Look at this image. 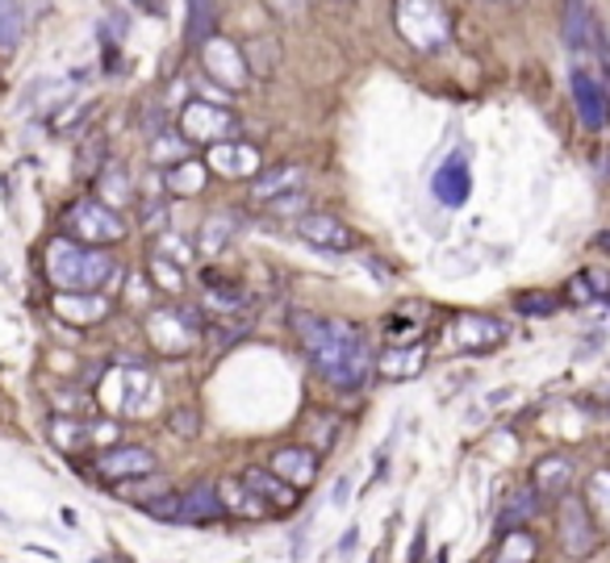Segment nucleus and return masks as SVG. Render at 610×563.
Here are the masks:
<instances>
[{"label":"nucleus","instance_id":"obj_1","mask_svg":"<svg viewBox=\"0 0 610 563\" xmlns=\"http://www.w3.org/2000/svg\"><path fill=\"white\" fill-rule=\"evenodd\" d=\"M293 330L314 372L331 389L339 393L364 389V380L372 375V342L360 325L343 322V318H322V313H293Z\"/></svg>","mask_w":610,"mask_h":563},{"label":"nucleus","instance_id":"obj_2","mask_svg":"<svg viewBox=\"0 0 610 563\" xmlns=\"http://www.w3.org/2000/svg\"><path fill=\"white\" fill-rule=\"evenodd\" d=\"M42 263H47V280L59 292H113L122 280V268L101 247H84L68 234L47 242Z\"/></svg>","mask_w":610,"mask_h":563},{"label":"nucleus","instance_id":"obj_3","mask_svg":"<svg viewBox=\"0 0 610 563\" xmlns=\"http://www.w3.org/2000/svg\"><path fill=\"white\" fill-rule=\"evenodd\" d=\"M393 21H398L401 38L414 51L436 54L448 47V13L439 9V0H398L393 4Z\"/></svg>","mask_w":610,"mask_h":563},{"label":"nucleus","instance_id":"obj_4","mask_svg":"<svg viewBox=\"0 0 610 563\" xmlns=\"http://www.w3.org/2000/svg\"><path fill=\"white\" fill-rule=\"evenodd\" d=\"M63 225H68V239L84 242V247H109V242L126 239V222L101 201H76Z\"/></svg>","mask_w":610,"mask_h":563},{"label":"nucleus","instance_id":"obj_5","mask_svg":"<svg viewBox=\"0 0 610 563\" xmlns=\"http://www.w3.org/2000/svg\"><path fill=\"white\" fill-rule=\"evenodd\" d=\"M197 334H201V325H197L192 309L163 305L147 313V339L156 342V351H163V355H189L197 346Z\"/></svg>","mask_w":610,"mask_h":563},{"label":"nucleus","instance_id":"obj_6","mask_svg":"<svg viewBox=\"0 0 610 563\" xmlns=\"http://www.w3.org/2000/svg\"><path fill=\"white\" fill-rule=\"evenodd\" d=\"M557 530H560V546L569 560H590L598 551V522L586 510V501L577 493H560V510H557Z\"/></svg>","mask_w":610,"mask_h":563},{"label":"nucleus","instance_id":"obj_7","mask_svg":"<svg viewBox=\"0 0 610 563\" xmlns=\"http://www.w3.org/2000/svg\"><path fill=\"white\" fill-rule=\"evenodd\" d=\"M234 130H239V118L227 104L189 101L180 109V138H189V142H227V134Z\"/></svg>","mask_w":610,"mask_h":563},{"label":"nucleus","instance_id":"obj_8","mask_svg":"<svg viewBox=\"0 0 610 563\" xmlns=\"http://www.w3.org/2000/svg\"><path fill=\"white\" fill-rule=\"evenodd\" d=\"M201 59H206L210 80H218L227 92L247 84V59L230 38H206V42H201Z\"/></svg>","mask_w":610,"mask_h":563},{"label":"nucleus","instance_id":"obj_9","mask_svg":"<svg viewBox=\"0 0 610 563\" xmlns=\"http://www.w3.org/2000/svg\"><path fill=\"white\" fill-rule=\"evenodd\" d=\"M297 230H301V239L310 242V247H318V251H331V255H348V251H356L351 225H343L339 218H331V213H301Z\"/></svg>","mask_w":610,"mask_h":563},{"label":"nucleus","instance_id":"obj_10","mask_svg":"<svg viewBox=\"0 0 610 563\" xmlns=\"http://www.w3.org/2000/svg\"><path fill=\"white\" fill-rule=\"evenodd\" d=\"M142 389H156L151 384V375L142 372V368H122V372H109L106 375V384H101V401L106 405H113V410H122V413H142Z\"/></svg>","mask_w":610,"mask_h":563},{"label":"nucleus","instance_id":"obj_11","mask_svg":"<svg viewBox=\"0 0 610 563\" xmlns=\"http://www.w3.org/2000/svg\"><path fill=\"white\" fill-rule=\"evenodd\" d=\"M564 47L569 51H598L607 54V38H602V26H598V18L590 13V4L586 0H569L564 4Z\"/></svg>","mask_w":610,"mask_h":563},{"label":"nucleus","instance_id":"obj_12","mask_svg":"<svg viewBox=\"0 0 610 563\" xmlns=\"http://www.w3.org/2000/svg\"><path fill=\"white\" fill-rule=\"evenodd\" d=\"M97 468H101V476H106L109 484L147 476V472H156V451H151V446H109L106 455L97 460Z\"/></svg>","mask_w":610,"mask_h":563},{"label":"nucleus","instance_id":"obj_13","mask_svg":"<svg viewBox=\"0 0 610 563\" xmlns=\"http://www.w3.org/2000/svg\"><path fill=\"white\" fill-rule=\"evenodd\" d=\"M431 188H436V201L448 209H460L464 201H469V188H472V175H469V159L460 151H452L443 163H439L436 180H431Z\"/></svg>","mask_w":610,"mask_h":563},{"label":"nucleus","instance_id":"obj_14","mask_svg":"<svg viewBox=\"0 0 610 563\" xmlns=\"http://www.w3.org/2000/svg\"><path fill=\"white\" fill-rule=\"evenodd\" d=\"M573 101H577V118L586 121L590 130L607 125V88L593 76L590 68H573Z\"/></svg>","mask_w":610,"mask_h":563},{"label":"nucleus","instance_id":"obj_15","mask_svg":"<svg viewBox=\"0 0 610 563\" xmlns=\"http://www.w3.org/2000/svg\"><path fill=\"white\" fill-rule=\"evenodd\" d=\"M206 168L227 175V180H243V175H256V171H260V151L247 147V142H213Z\"/></svg>","mask_w":610,"mask_h":563},{"label":"nucleus","instance_id":"obj_16","mask_svg":"<svg viewBox=\"0 0 610 563\" xmlns=\"http://www.w3.org/2000/svg\"><path fill=\"white\" fill-rule=\"evenodd\" d=\"M222 517H227V510H222L213 484H197V489H189V493L180 496V505H176V522H180V526H210V522H222Z\"/></svg>","mask_w":610,"mask_h":563},{"label":"nucleus","instance_id":"obj_17","mask_svg":"<svg viewBox=\"0 0 610 563\" xmlns=\"http://www.w3.org/2000/svg\"><path fill=\"white\" fill-rule=\"evenodd\" d=\"M268 472H277L293 489H310L318 480V451H310V446H280Z\"/></svg>","mask_w":610,"mask_h":563},{"label":"nucleus","instance_id":"obj_18","mask_svg":"<svg viewBox=\"0 0 610 563\" xmlns=\"http://www.w3.org/2000/svg\"><path fill=\"white\" fill-rule=\"evenodd\" d=\"M452 334L464 351H493L506 339V325L498 318H489V313H464V318H456Z\"/></svg>","mask_w":610,"mask_h":563},{"label":"nucleus","instance_id":"obj_19","mask_svg":"<svg viewBox=\"0 0 610 563\" xmlns=\"http://www.w3.org/2000/svg\"><path fill=\"white\" fill-rule=\"evenodd\" d=\"M239 480H243L251 493L260 496L268 510L289 513L297 505V489H293V484H284V480H280L277 472H268V468H247Z\"/></svg>","mask_w":610,"mask_h":563},{"label":"nucleus","instance_id":"obj_20","mask_svg":"<svg viewBox=\"0 0 610 563\" xmlns=\"http://www.w3.org/2000/svg\"><path fill=\"white\" fill-rule=\"evenodd\" d=\"M54 313H59L63 322L97 325L109 313V296L106 292H59V296H54Z\"/></svg>","mask_w":610,"mask_h":563},{"label":"nucleus","instance_id":"obj_21","mask_svg":"<svg viewBox=\"0 0 610 563\" xmlns=\"http://www.w3.org/2000/svg\"><path fill=\"white\" fill-rule=\"evenodd\" d=\"M422 359H427L422 342H414V346H384L381 355H372V368H377L384 380H406V375L422 372Z\"/></svg>","mask_w":610,"mask_h":563},{"label":"nucleus","instance_id":"obj_22","mask_svg":"<svg viewBox=\"0 0 610 563\" xmlns=\"http://www.w3.org/2000/svg\"><path fill=\"white\" fill-rule=\"evenodd\" d=\"M218 489V501H222V510L234 513V517H247V522H260L268 517V505H260V496L247 489L243 480H222V484H213Z\"/></svg>","mask_w":610,"mask_h":563},{"label":"nucleus","instance_id":"obj_23","mask_svg":"<svg viewBox=\"0 0 610 563\" xmlns=\"http://www.w3.org/2000/svg\"><path fill=\"white\" fill-rule=\"evenodd\" d=\"M569 484H573V463L564 460V455H543L540 463H536V493L540 496H560L569 493Z\"/></svg>","mask_w":610,"mask_h":563},{"label":"nucleus","instance_id":"obj_24","mask_svg":"<svg viewBox=\"0 0 610 563\" xmlns=\"http://www.w3.org/2000/svg\"><path fill=\"white\" fill-rule=\"evenodd\" d=\"M301 168L297 163H284V168H277V171H263L260 180L251 184V197L256 201H272V197H284V192H301Z\"/></svg>","mask_w":610,"mask_h":563},{"label":"nucleus","instance_id":"obj_25","mask_svg":"<svg viewBox=\"0 0 610 563\" xmlns=\"http://www.w3.org/2000/svg\"><path fill=\"white\" fill-rule=\"evenodd\" d=\"M163 180H168V188H172L176 197H197V192L206 188V180H210V168L197 163V159H180V163L168 168Z\"/></svg>","mask_w":610,"mask_h":563},{"label":"nucleus","instance_id":"obj_26","mask_svg":"<svg viewBox=\"0 0 610 563\" xmlns=\"http://www.w3.org/2000/svg\"><path fill=\"white\" fill-rule=\"evenodd\" d=\"M536 513H540V493H536V489H523V493H514L510 501H506L502 517H498V534L527 526V522H531Z\"/></svg>","mask_w":610,"mask_h":563},{"label":"nucleus","instance_id":"obj_27","mask_svg":"<svg viewBox=\"0 0 610 563\" xmlns=\"http://www.w3.org/2000/svg\"><path fill=\"white\" fill-rule=\"evenodd\" d=\"M498 539H502V546H498L493 563H536V551H540V546H536V539H531L523 526L506 530Z\"/></svg>","mask_w":610,"mask_h":563},{"label":"nucleus","instance_id":"obj_28","mask_svg":"<svg viewBox=\"0 0 610 563\" xmlns=\"http://www.w3.org/2000/svg\"><path fill=\"white\" fill-rule=\"evenodd\" d=\"M139 484H130V480H118L113 489H118V496H126L130 505H147V501H156V496H163V493H172V484L159 476V472H147V484H142V476H134Z\"/></svg>","mask_w":610,"mask_h":563},{"label":"nucleus","instance_id":"obj_29","mask_svg":"<svg viewBox=\"0 0 610 563\" xmlns=\"http://www.w3.org/2000/svg\"><path fill=\"white\" fill-rule=\"evenodd\" d=\"M206 305H213L218 313H234L243 305V289H234V284L218 280L213 272H206Z\"/></svg>","mask_w":610,"mask_h":563},{"label":"nucleus","instance_id":"obj_30","mask_svg":"<svg viewBox=\"0 0 610 563\" xmlns=\"http://www.w3.org/2000/svg\"><path fill=\"white\" fill-rule=\"evenodd\" d=\"M51 443L59 446V451H80V446L88 443V426L84 422H71V418H51Z\"/></svg>","mask_w":610,"mask_h":563},{"label":"nucleus","instance_id":"obj_31","mask_svg":"<svg viewBox=\"0 0 610 563\" xmlns=\"http://www.w3.org/2000/svg\"><path fill=\"white\" fill-rule=\"evenodd\" d=\"M101 175H97V188H101V192H106L109 197V205L118 209V205H126V201H130V175H126L122 168H118V163H101Z\"/></svg>","mask_w":610,"mask_h":563},{"label":"nucleus","instance_id":"obj_32","mask_svg":"<svg viewBox=\"0 0 610 563\" xmlns=\"http://www.w3.org/2000/svg\"><path fill=\"white\" fill-rule=\"evenodd\" d=\"M156 142H151V163H176V159H189V138L180 134H151Z\"/></svg>","mask_w":610,"mask_h":563},{"label":"nucleus","instance_id":"obj_33","mask_svg":"<svg viewBox=\"0 0 610 563\" xmlns=\"http://www.w3.org/2000/svg\"><path fill=\"white\" fill-rule=\"evenodd\" d=\"M21 38V13L13 0H0V51H13Z\"/></svg>","mask_w":610,"mask_h":563},{"label":"nucleus","instance_id":"obj_34","mask_svg":"<svg viewBox=\"0 0 610 563\" xmlns=\"http://www.w3.org/2000/svg\"><path fill=\"white\" fill-rule=\"evenodd\" d=\"M230 234H234V218H227V213H218V218H210V222H206L201 247H206V251L213 255V251H222V247H227Z\"/></svg>","mask_w":610,"mask_h":563},{"label":"nucleus","instance_id":"obj_35","mask_svg":"<svg viewBox=\"0 0 610 563\" xmlns=\"http://www.w3.org/2000/svg\"><path fill=\"white\" fill-rule=\"evenodd\" d=\"M151 275H156L159 289H168V292H180V289H184V275H180V268H176V263L168 255H156V263H151Z\"/></svg>","mask_w":610,"mask_h":563},{"label":"nucleus","instance_id":"obj_36","mask_svg":"<svg viewBox=\"0 0 610 563\" xmlns=\"http://www.w3.org/2000/svg\"><path fill=\"white\" fill-rule=\"evenodd\" d=\"M607 484H610L607 468H598V472L590 476V489H586V496H581L590 513H602V510H607Z\"/></svg>","mask_w":610,"mask_h":563},{"label":"nucleus","instance_id":"obj_37","mask_svg":"<svg viewBox=\"0 0 610 563\" xmlns=\"http://www.w3.org/2000/svg\"><path fill=\"white\" fill-rule=\"evenodd\" d=\"M268 9H272L277 18H284V21H301V13H306V0H268Z\"/></svg>","mask_w":610,"mask_h":563},{"label":"nucleus","instance_id":"obj_38","mask_svg":"<svg viewBox=\"0 0 610 563\" xmlns=\"http://www.w3.org/2000/svg\"><path fill=\"white\" fill-rule=\"evenodd\" d=\"M519 309H523V313H552V309H557V296H548V292H531V296H523V301H519Z\"/></svg>","mask_w":610,"mask_h":563},{"label":"nucleus","instance_id":"obj_39","mask_svg":"<svg viewBox=\"0 0 610 563\" xmlns=\"http://www.w3.org/2000/svg\"><path fill=\"white\" fill-rule=\"evenodd\" d=\"M88 443H118V422H97V426H88Z\"/></svg>","mask_w":610,"mask_h":563},{"label":"nucleus","instance_id":"obj_40","mask_svg":"<svg viewBox=\"0 0 610 563\" xmlns=\"http://www.w3.org/2000/svg\"><path fill=\"white\" fill-rule=\"evenodd\" d=\"M569 296H573L577 305H593L598 296H593V289L586 284V275H577V280H569Z\"/></svg>","mask_w":610,"mask_h":563},{"label":"nucleus","instance_id":"obj_41","mask_svg":"<svg viewBox=\"0 0 610 563\" xmlns=\"http://www.w3.org/2000/svg\"><path fill=\"white\" fill-rule=\"evenodd\" d=\"M172 430L176 434H180V439H192V434H197V413H172Z\"/></svg>","mask_w":610,"mask_h":563},{"label":"nucleus","instance_id":"obj_42","mask_svg":"<svg viewBox=\"0 0 610 563\" xmlns=\"http://www.w3.org/2000/svg\"><path fill=\"white\" fill-rule=\"evenodd\" d=\"M159 255H176L180 263H189L192 251H189V247H184L180 239H163V242H159Z\"/></svg>","mask_w":610,"mask_h":563},{"label":"nucleus","instance_id":"obj_43","mask_svg":"<svg viewBox=\"0 0 610 563\" xmlns=\"http://www.w3.org/2000/svg\"><path fill=\"white\" fill-rule=\"evenodd\" d=\"M586 284H590L593 289V296H598V301H607V272H602V268H590V272H586Z\"/></svg>","mask_w":610,"mask_h":563},{"label":"nucleus","instance_id":"obj_44","mask_svg":"<svg viewBox=\"0 0 610 563\" xmlns=\"http://www.w3.org/2000/svg\"><path fill=\"white\" fill-rule=\"evenodd\" d=\"M356 543H360V526H348V534L339 539V555H351V551H356Z\"/></svg>","mask_w":610,"mask_h":563},{"label":"nucleus","instance_id":"obj_45","mask_svg":"<svg viewBox=\"0 0 610 563\" xmlns=\"http://www.w3.org/2000/svg\"><path fill=\"white\" fill-rule=\"evenodd\" d=\"M348 496H351V480L339 476L334 480V505H348Z\"/></svg>","mask_w":610,"mask_h":563}]
</instances>
